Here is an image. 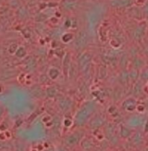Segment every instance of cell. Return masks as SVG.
Segmentation results:
<instances>
[{
  "label": "cell",
  "instance_id": "cell-7",
  "mask_svg": "<svg viewBox=\"0 0 148 151\" xmlns=\"http://www.w3.org/2000/svg\"><path fill=\"white\" fill-rule=\"evenodd\" d=\"M146 131L148 132V122L147 123V124H146Z\"/></svg>",
  "mask_w": 148,
  "mask_h": 151
},
{
  "label": "cell",
  "instance_id": "cell-4",
  "mask_svg": "<svg viewBox=\"0 0 148 151\" xmlns=\"http://www.w3.org/2000/svg\"><path fill=\"white\" fill-rule=\"evenodd\" d=\"M64 7L67 9H72L75 7V3L72 2V1H66L64 4Z\"/></svg>",
  "mask_w": 148,
  "mask_h": 151
},
{
  "label": "cell",
  "instance_id": "cell-5",
  "mask_svg": "<svg viewBox=\"0 0 148 151\" xmlns=\"http://www.w3.org/2000/svg\"><path fill=\"white\" fill-rule=\"evenodd\" d=\"M143 11H144V14L148 16V1H147L145 3V4H144V8H143Z\"/></svg>",
  "mask_w": 148,
  "mask_h": 151
},
{
  "label": "cell",
  "instance_id": "cell-2",
  "mask_svg": "<svg viewBox=\"0 0 148 151\" xmlns=\"http://www.w3.org/2000/svg\"><path fill=\"white\" fill-rule=\"evenodd\" d=\"M88 42V35L86 32L81 31L78 33L76 38V45L78 47H83Z\"/></svg>",
  "mask_w": 148,
  "mask_h": 151
},
{
  "label": "cell",
  "instance_id": "cell-3",
  "mask_svg": "<svg viewBox=\"0 0 148 151\" xmlns=\"http://www.w3.org/2000/svg\"><path fill=\"white\" fill-rule=\"evenodd\" d=\"M145 29L146 27L145 25H143V24H140L139 26H138L137 28L136 29L135 32H134V38L136 40H139L144 36V33H145Z\"/></svg>",
  "mask_w": 148,
  "mask_h": 151
},
{
  "label": "cell",
  "instance_id": "cell-1",
  "mask_svg": "<svg viewBox=\"0 0 148 151\" xmlns=\"http://www.w3.org/2000/svg\"><path fill=\"white\" fill-rule=\"evenodd\" d=\"M133 4V0H111V5L113 7L124 8L130 6Z\"/></svg>",
  "mask_w": 148,
  "mask_h": 151
},
{
  "label": "cell",
  "instance_id": "cell-6",
  "mask_svg": "<svg viewBox=\"0 0 148 151\" xmlns=\"http://www.w3.org/2000/svg\"><path fill=\"white\" fill-rule=\"evenodd\" d=\"M142 78H145V79H148V70H147V71H145V72H144V73H143Z\"/></svg>",
  "mask_w": 148,
  "mask_h": 151
}]
</instances>
